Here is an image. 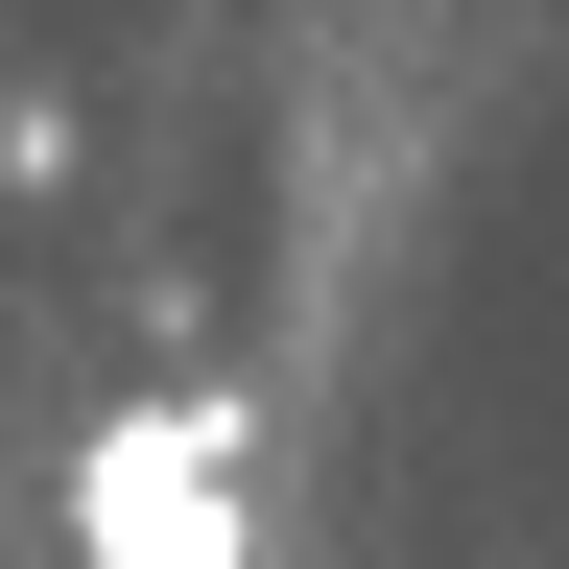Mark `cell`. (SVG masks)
<instances>
[{
    "instance_id": "obj_1",
    "label": "cell",
    "mask_w": 569,
    "mask_h": 569,
    "mask_svg": "<svg viewBox=\"0 0 569 569\" xmlns=\"http://www.w3.org/2000/svg\"><path fill=\"white\" fill-rule=\"evenodd\" d=\"M71 546L96 569H238V498H213V403H119L71 451Z\"/></svg>"
}]
</instances>
